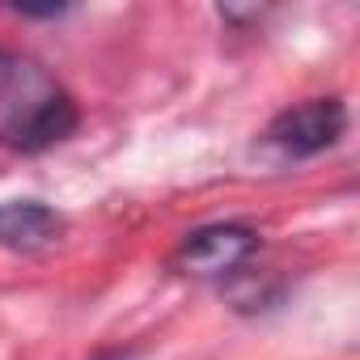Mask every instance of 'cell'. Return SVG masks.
<instances>
[{"instance_id":"1","label":"cell","mask_w":360,"mask_h":360,"mask_svg":"<svg viewBox=\"0 0 360 360\" xmlns=\"http://www.w3.org/2000/svg\"><path fill=\"white\" fill-rule=\"evenodd\" d=\"M77 123V98L43 60L0 47V144L13 153H43L64 144Z\"/></svg>"},{"instance_id":"2","label":"cell","mask_w":360,"mask_h":360,"mask_svg":"<svg viewBox=\"0 0 360 360\" xmlns=\"http://www.w3.org/2000/svg\"><path fill=\"white\" fill-rule=\"evenodd\" d=\"M347 110L339 98H305L267 123V144L280 148L284 157H318L339 144Z\"/></svg>"},{"instance_id":"3","label":"cell","mask_w":360,"mask_h":360,"mask_svg":"<svg viewBox=\"0 0 360 360\" xmlns=\"http://www.w3.org/2000/svg\"><path fill=\"white\" fill-rule=\"evenodd\" d=\"M255 250H259V233L250 225L221 221V225H204V229H195V233H187L183 242H178L174 267L183 271V276L217 280V276L238 271Z\"/></svg>"},{"instance_id":"4","label":"cell","mask_w":360,"mask_h":360,"mask_svg":"<svg viewBox=\"0 0 360 360\" xmlns=\"http://www.w3.org/2000/svg\"><path fill=\"white\" fill-rule=\"evenodd\" d=\"M64 238V217L43 200H5L0 204V250L39 255Z\"/></svg>"}]
</instances>
